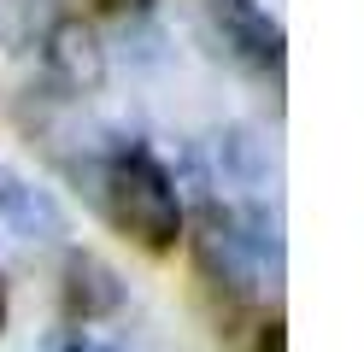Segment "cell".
<instances>
[{"label": "cell", "mask_w": 364, "mask_h": 352, "mask_svg": "<svg viewBox=\"0 0 364 352\" xmlns=\"http://www.w3.org/2000/svg\"><path fill=\"white\" fill-rule=\"evenodd\" d=\"M95 194L106 200L112 223H118L129 241H141V247H153V252L176 241V229H182V194H176L171 171H165L159 159H147V153H118L112 164L95 171Z\"/></svg>", "instance_id": "6da1fadb"}, {"label": "cell", "mask_w": 364, "mask_h": 352, "mask_svg": "<svg viewBox=\"0 0 364 352\" xmlns=\"http://www.w3.org/2000/svg\"><path fill=\"white\" fill-rule=\"evenodd\" d=\"M194 265L223 294H247V288H253L259 265H253V252H247V235H241L235 211L200 206V218H194Z\"/></svg>", "instance_id": "7a4b0ae2"}, {"label": "cell", "mask_w": 364, "mask_h": 352, "mask_svg": "<svg viewBox=\"0 0 364 352\" xmlns=\"http://www.w3.org/2000/svg\"><path fill=\"white\" fill-rule=\"evenodd\" d=\"M41 47H48V70H53L59 88L95 94L106 82V41H100V30L88 18H53Z\"/></svg>", "instance_id": "3957f363"}, {"label": "cell", "mask_w": 364, "mask_h": 352, "mask_svg": "<svg viewBox=\"0 0 364 352\" xmlns=\"http://www.w3.org/2000/svg\"><path fill=\"white\" fill-rule=\"evenodd\" d=\"M65 317L71 323H100L124 305V276L106 265L100 252H71L65 258V282H59Z\"/></svg>", "instance_id": "277c9868"}, {"label": "cell", "mask_w": 364, "mask_h": 352, "mask_svg": "<svg viewBox=\"0 0 364 352\" xmlns=\"http://www.w3.org/2000/svg\"><path fill=\"white\" fill-rule=\"evenodd\" d=\"M0 223L18 241H59L65 235V206L48 188H36L30 176H18L12 164H0Z\"/></svg>", "instance_id": "5b68a950"}, {"label": "cell", "mask_w": 364, "mask_h": 352, "mask_svg": "<svg viewBox=\"0 0 364 352\" xmlns=\"http://www.w3.org/2000/svg\"><path fill=\"white\" fill-rule=\"evenodd\" d=\"M212 6L223 18V30H230L235 53H247L253 65H277L282 59V30L253 6V0H212Z\"/></svg>", "instance_id": "8992f818"}, {"label": "cell", "mask_w": 364, "mask_h": 352, "mask_svg": "<svg viewBox=\"0 0 364 352\" xmlns=\"http://www.w3.org/2000/svg\"><path fill=\"white\" fill-rule=\"evenodd\" d=\"M218 164H223V176L230 182H241V188H259L264 182V171H270V153H264V141L253 135V129H223L218 135Z\"/></svg>", "instance_id": "52a82bcc"}, {"label": "cell", "mask_w": 364, "mask_h": 352, "mask_svg": "<svg viewBox=\"0 0 364 352\" xmlns=\"http://www.w3.org/2000/svg\"><path fill=\"white\" fill-rule=\"evenodd\" d=\"M41 30V0H0V47L18 53V47H30Z\"/></svg>", "instance_id": "ba28073f"}, {"label": "cell", "mask_w": 364, "mask_h": 352, "mask_svg": "<svg viewBox=\"0 0 364 352\" xmlns=\"http://www.w3.org/2000/svg\"><path fill=\"white\" fill-rule=\"evenodd\" d=\"M48 352H118V346L95 341L88 329H65V335H53V341H48Z\"/></svg>", "instance_id": "9c48e42d"}, {"label": "cell", "mask_w": 364, "mask_h": 352, "mask_svg": "<svg viewBox=\"0 0 364 352\" xmlns=\"http://www.w3.org/2000/svg\"><path fill=\"white\" fill-rule=\"evenodd\" d=\"M100 6H112V12H141V0H100Z\"/></svg>", "instance_id": "30bf717a"}, {"label": "cell", "mask_w": 364, "mask_h": 352, "mask_svg": "<svg viewBox=\"0 0 364 352\" xmlns=\"http://www.w3.org/2000/svg\"><path fill=\"white\" fill-rule=\"evenodd\" d=\"M0 317H6V294H0Z\"/></svg>", "instance_id": "8fae6325"}]
</instances>
